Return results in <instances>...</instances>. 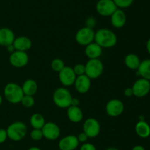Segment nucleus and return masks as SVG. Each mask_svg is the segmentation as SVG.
<instances>
[{"label": "nucleus", "mask_w": 150, "mask_h": 150, "mask_svg": "<svg viewBox=\"0 0 150 150\" xmlns=\"http://www.w3.org/2000/svg\"><path fill=\"white\" fill-rule=\"evenodd\" d=\"M77 138L78 140H79V143H82V144H83V143H86V141H87L88 138H88L87 135H86L84 132H81L79 134V135L77 136Z\"/></svg>", "instance_id": "34"}, {"label": "nucleus", "mask_w": 150, "mask_h": 150, "mask_svg": "<svg viewBox=\"0 0 150 150\" xmlns=\"http://www.w3.org/2000/svg\"><path fill=\"white\" fill-rule=\"evenodd\" d=\"M117 8L125 9L133 4L134 0H113Z\"/></svg>", "instance_id": "28"}, {"label": "nucleus", "mask_w": 150, "mask_h": 150, "mask_svg": "<svg viewBox=\"0 0 150 150\" xmlns=\"http://www.w3.org/2000/svg\"><path fill=\"white\" fill-rule=\"evenodd\" d=\"M92 85L90 78L86 74L78 76L74 82L75 88L81 94H84L89 91Z\"/></svg>", "instance_id": "15"}, {"label": "nucleus", "mask_w": 150, "mask_h": 150, "mask_svg": "<svg viewBox=\"0 0 150 150\" xmlns=\"http://www.w3.org/2000/svg\"><path fill=\"white\" fill-rule=\"evenodd\" d=\"M7 137L13 141H20L27 134V126L22 121H15L10 124L7 128Z\"/></svg>", "instance_id": "4"}, {"label": "nucleus", "mask_w": 150, "mask_h": 150, "mask_svg": "<svg viewBox=\"0 0 150 150\" xmlns=\"http://www.w3.org/2000/svg\"><path fill=\"white\" fill-rule=\"evenodd\" d=\"M124 94L126 97H131L132 96H133V92L132 88H127L125 90Z\"/></svg>", "instance_id": "35"}, {"label": "nucleus", "mask_w": 150, "mask_h": 150, "mask_svg": "<svg viewBox=\"0 0 150 150\" xmlns=\"http://www.w3.org/2000/svg\"><path fill=\"white\" fill-rule=\"evenodd\" d=\"M77 76L73 71V68L70 66H64V69L59 72V79L62 85L65 87L71 86L74 85Z\"/></svg>", "instance_id": "13"}, {"label": "nucleus", "mask_w": 150, "mask_h": 150, "mask_svg": "<svg viewBox=\"0 0 150 150\" xmlns=\"http://www.w3.org/2000/svg\"><path fill=\"white\" fill-rule=\"evenodd\" d=\"M24 95L34 96L38 90V85L35 80L28 79L24 81L21 86Z\"/></svg>", "instance_id": "22"}, {"label": "nucleus", "mask_w": 150, "mask_h": 150, "mask_svg": "<svg viewBox=\"0 0 150 150\" xmlns=\"http://www.w3.org/2000/svg\"><path fill=\"white\" fill-rule=\"evenodd\" d=\"M30 138L32 141H39L43 138L42 129H33L30 132Z\"/></svg>", "instance_id": "29"}, {"label": "nucleus", "mask_w": 150, "mask_h": 150, "mask_svg": "<svg viewBox=\"0 0 150 150\" xmlns=\"http://www.w3.org/2000/svg\"><path fill=\"white\" fill-rule=\"evenodd\" d=\"M100 122L95 118H88L83 124V132L89 138H94L98 136L100 132Z\"/></svg>", "instance_id": "7"}, {"label": "nucleus", "mask_w": 150, "mask_h": 150, "mask_svg": "<svg viewBox=\"0 0 150 150\" xmlns=\"http://www.w3.org/2000/svg\"><path fill=\"white\" fill-rule=\"evenodd\" d=\"M133 96L138 98H142L147 95L150 91V81L141 77L133 83L132 86Z\"/></svg>", "instance_id": "9"}, {"label": "nucleus", "mask_w": 150, "mask_h": 150, "mask_svg": "<svg viewBox=\"0 0 150 150\" xmlns=\"http://www.w3.org/2000/svg\"><path fill=\"white\" fill-rule=\"evenodd\" d=\"M45 122V118L40 113H34L30 117V124L33 129H42Z\"/></svg>", "instance_id": "25"}, {"label": "nucleus", "mask_w": 150, "mask_h": 150, "mask_svg": "<svg viewBox=\"0 0 150 150\" xmlns=\"http://www.w3.org/2000/svg\"><path fill=\"white\" fill-rule=\"evenodd\" d=\"M85 24H86L85 26H86V27L93 29V28L96 26L97 21L95 18L92 17V16H91V17H88L87 19H86V21H85Z\"/></svg>", "instance_id": "31"}, {"label": "nucleus", "mask_w": 150, "mask_h": 150, "mask_svg": "<svg viewBox=\"0 0 150 150\" xmlns=\"http://www.w3.org/2000/svg\"><path fill=\"white\" fill-rule=\"evenodd\" d=\"M16 35L14 32L10 28H0V45L4 47L8 46L13 44Z\"/></svg>", "instance_id": "17"}, {"label": "nucleus", "mask_w": 150, "mask_h": 150, "mask_svg": "<svg viewBox=\"0 0 150 150\" xmlns=\"http://www.w3.org/2000/svg\"><path fill=\"white\" fill-rule=\"evenodd\" d=\"M67 116L69 120L73 123L78 124L83 119V114L79 106H70L67 108Z\"/></svg>", "instance_id": "20"}, {"label": "nucleus", "mask_w": 150, "mask_h": 150, "mask_svg": "<svg viewBox=\"0 0 150 150\" xmlns=\"http://www.w3.org/2000/svg\"><path fill=\"white\" fill-rule=\"evenodd\" d=\"M77 136L73 135H66L59 140L58 147L59 150H76L79 146Z\"/></svg>", "instance_id": "14"}, {"label": "nucleus", "mask_w": 150, "mask_h": 150, "mask_svg": "<svg viewBox=\"0 0 150 150\" xmlns=\"http://www.w3.org/2000/svg\"><path fill=\"white\" fill-rule=\"evenodd\" d=\"M95 32L93 29L83 26L77 31L75 39L77 44L81 46H87L95 41Z\"/></svg>", "instance_id": "6"}, {"label": "nucleus", "mask_w": 150, "mask_h": 150, "mask_svg": "<svg viewBox=\"0 0 150 150\" xmlns=\"http://www.w3.org/2000/svg\"><path fill=\"white\" fill-rule=\"evenodd\" d=\"M23 95L21 86L15 82H9L4 88V98L11 104L21 103Z\"/></svg>", "instance_id": "2"}, {"label": "nucleus", "mask_w": 150, "mask_h": 150, "mask_svg": "<svg viewBox=\"0 0 150 150\" xmlns=\"http://www.w3.org/2000/svg\"><path fill=\"white\" fill-rule=\"evenodd\" d=\"M2 101H3V98H2V96H1L0 95V105H1V104Z\"/></svg>", "instance_id": "42"}, {"label": "nucleus", "mask_w": 150, "mask_h": 150, "mask_svg": "<svg viewBox=\"0 0 150 150\" xmlns=\"http://www.w3.org/2000/svg\"><path fill=\"white\" fill-rule=\"evenodd\" d=\"M95 42L103 49L112 48L117 44V36L108 28H100L95 32Z\"/></svg>", "instance_id": "1"}, {"label": "nucleus", "mask_w": 150, "mask_h": 150, "mask_svg": "<svg viewBox=\"0 0 150 150\" xmlns=\"http://www.w3.org/2000/svg\"><path fill=\"white\" fill-rule=\"evenodd\" d=\"M43 138L48 141H55L60 136L61 130L58 125L52 121L45 122L42 129Z\"/></svg>", "instance_id": "10"}, {"label": "nucleus", "mask_w": 150, "mask_h": 150, "mask_svg": "<svg viewBox=\"0 0 150 150\" xmlns=\"http://www.w3.org/2000/svg\"><path fill=\"white\" fill-rule=\"evenodd\" d=\"M73 99L71 93L67 88L60 87L55 90L53 94L54 103L59 108H67L71 105Z\"/></svg>", "instance_id": "3"}, {"label": "nucleus", "mask_w": 150, "mask_h": 150, "mask_svg": "<svg viewBox=\"0 0 150 150\" xmlns=\"http://www.w3.org/2000/svg\"><path fill=\"white\" fill-rule=\"evenodd\" d=\"M125 65L131 70H138L141 63V60L138 55L135 54H128L124 60Z\"/></svg>", "instance_id": "23"}, {"label": "nucleus", "mask_w": 150, "mask_h": 150, "mask_svg": "<svg viewBox=\"0 0 150 150\" xmlns=\"http://www.w3.org/2000/svg\"><path fill=\"white\" fill-rule=\"evenodd\" d=\"M146 50H147V51L149 52V54H150V38L148 39L147 42H146Z\"/></svg>", "instance_id": "39"}, {"label": "nucleus", "mask_w": 150, "mask_h": 150, "mask_svg": "<svg viewBox=\"0 0 150 150\" xmlns=\"http://www.w3.org/2000/svg\"><path fill=\"white\" fill-rule=\"evenodd\" d=\"M73 69V71H74V73L76 74V75L77 76L85 74V64L78 63V64L75 65Z\"/></svg>", "instance_id": "30"}, {"label": "nucleus", "mask_w": 150, "mask_h": 150, "mask_svg": "<svg viewBox=\"0 0 150 150\" xmlns=\"http://www.w3.org/2000/svg\"><path fill=\"white\" fill-rule=\"evenodd\" d=\"M85 54L89 59H99L102 55L103 48L95 41L85 46Z\"/></svg>", "instance_id": "19"}, {"label": "nucleus", "mask_w": 150, "mask_h": 150, "mask_svg": "<svg viewBox=\"0 0 150 150\" xmlns=\"http://www.w3.org/2000/svg\"><path fill=\"white\" fill-rule=\"evenodd\" d=\"M125 110L124 103L118 99H112L107 102L105 111L110 117H118Z\"/></svg>", "instance_id": "11"}, {"label": "nucleus", "mask_w": 150, "mask_h": 150, "mask_svg": "<svg viewBox=\"0 0 150 150\" xmlns=\"http://www.w3.org/2000/svg\"><path fill=\"white\" fill-rule=\"evenodd\" d=\"M35 99H34L33 96H29V95H23V98H22L21 103L22 105L25 107H33L35 104Z\"/></svg>", "instance_id": "27"}, {"label": "nucleus", "mask_w": 150, "mask_h": 150, "mask_svg": "<svg viewBox=\"0 0 150 150\" xmlns=\"http://www.w3.org/2000/svg\"><path fill=\"white\" fill-rule=\"evenodd\" d=\"M97 12L103 17H110L117 9L113 0H99L95 6Z\"/></svg>", "instance_id": "8"}, {"label": "nucleus", "mask_w": 150, "mask_h": 150, "mask_svg": "<svg viewBox=\"0 0 150 150\" xmlns=\"http://www.w3.org/2000/svg\"><path fill=\"white\" fill-rule=\"evenodd\" d=\"M136 71H138L139 76L150 81V59L141 61L140 66Z\"/></svg>", "instance_id": "24"}, {"label": "nucleus", "mask_w": 150, "mask_h": 150, "mask_svg": "<svg viewBox=\"0 0 150 150\" xmlns=\"http://www.w3.org/2000/svg\"><path fill=\"white\" fill-rule=\"evenodd\" d=\"M7 138H8V137H7V130L0 128V144L5 142Z\"/></svg>", "instance_id": "33"}, {"label": "nucleus", "mask_w": 150, "mask_h": 150, "mask_svg": "<svg viewBox=\"0 0 150 150\" xmlns=\"http://www.w3.org/2000/svg\"><path fill=\"white\" fill-rule=\"evenodd\" d=\"M13 45L16 51H26V52L32 47V42L30 38L28 37L19 36L15 38Z\"/></svg>", "instance_id": "18"}, {"label": "nucleus", "mask_w": 150, "mask_h": 150, "mask_svg": "<svg viewBox=\"0 0 150 150\" xmlns=\"http://www.w3.org/2000/svg\"><path fill=\"white\" fill-rule=\"evenodd\" d=\"M28 150H42L41 149H40L39 147H36V146H32L30 147Z\"/></svg>", "instance_id": "40"}, {"label": "nucleus", "mask_w": 150, "mask_h": 150, "mask_svg": "<svg viewBox=\"0 0 150 150\" xmlns=\"http://www.w3.org/2000/svg\"><path fill=\"white\" fill-rule=\"evenodd\" d=\"M6 48H7V51H8L10 53V54H11V53H13V51H16V49H15V48H14V46H13V44H11V45L8 46H7V47H6Z\"/></svg>", "instance_id": "38"}, {"label": "nucleus", "mask_w": 150, "mask_h": 150, "mask_svg": "<svg viewBox=\"0 0 150 150\" xmlns=\"http://www.w3.org/2000/svg\"><path fill=\"white\" fill-rule=\"evenodd\" d=\"M64 66H65L64 62L60 58L54 59L51 63V67L52 70L58 73L64 69Z\"/></svg>", "instance_id": "26"}, {"label": "nucleus", "mask_w": 150, "mask_h": 150, "mask_svg": "<svg viewBox=\"0 0 150 150\" xmlns=\"http://www.w3.org/2000/svg\"><path fill=\"white\" fill-rule=\"evenodd\" d=\"M104 71V65L100 59H89L85 64V74L91 79H98Z\"/></svg>", "instance_id": "5"}, {"label": "nucleus", "mask_w": 150, "mask_h": 150, "mask_svg": "<svg viewBox=\"0 0 150 150\" xmlns=\"http://www.w3.org/2000/svg\"><path fill=\"white\" fill-rule=\"evenodd\" d=\"M135 130L138 136L146 138L150 135V126L145 121H139L135 126Z\"/></svg>", "instance_id": "21"}, {"label": "nucleus", "mask_w": 150, "mask_h": 150, "mask_svg": "<svg viewBox=\"0 0 150 150\" xmlns=\"http://www.w3.org/2000/svg\"><path fill=\"white\" fill-rule=\"evenodd\" d=\"M79 104H80V101H79V99L73 98V99H72V101H71V105L72 106H79Z\"/></svg>", "instance_id": "36"}, {"label": "nucleus", "mask_w": 150, "mask_h": 150, "mask_svg": "<svg viewBox=\"0 0 150 150\" xmlns=\"http://www.w3.org/2000/svg\"><path fill=\"white\" fill-rule=\"evenodd\" d=\"M111 24L117 29H121L127 22V16L122 9L117 8L111 16Z\"/></svg>", "instance_id": "16"}, {"label": "nucleus", "mask_w": 150, "mask_h": 150, "mask_svg": "<svg viewBox=\"0 0 150 150\" xmlns=\"http://www.w3.org/2000/svg\"><path fill=\"white\" fill-rule=\"evenodd\" d=\"M131 150H146V149H145V148L143 146L136 145L135 146H133Z\"/></svg>", "instance_id": "37"}, {"label": "nucleus", "mask_w": 150, "mask_h": 150, "mask_svg": "<svg viewBox=\"0 0 150 150\" xmlns=\"http://www.w3.org/2000/svg\"><path fill=\"white\" fill-rule=\"evenodd\" d=\"M79 150H97L96 147L94 144H91V143H83L80 147Z\"/></svg>", "instance_id": "32"}, {"label": "nucleus", "mask_w": 150, "mask_h": 150, "mask_svg": "<svg viewBox=\"0 0 150 150\" xmlns=\"http://www.w3.org/2000/svg\"><path fill=\"white\" fill-rule=\"evenodd\" d=\"M105 150H119L117 148H115V147H108V148H107Z\"/></svg>", "instance_id": "41"}, {"label": "nucleus", "mask_w": 150, "mask_h": 150, "mask_svg": "<svg viewBox=\"0 0 150 150\" xmlns=\"http://www.w3.org/2000/svg\"><path fill=\"white\" fill-rule=\"evenodd\" d=\"M29 55L26 51H15L11 53L9 57L10 63L15 68H23L28 64Z\"/></svg>", "instance_id": "12"}]
</instances>
